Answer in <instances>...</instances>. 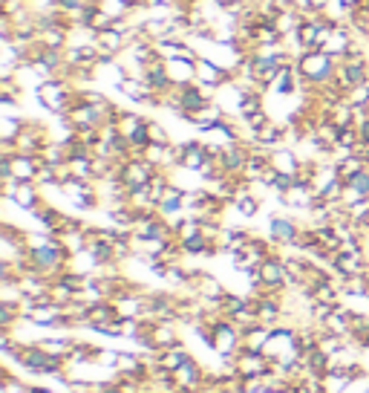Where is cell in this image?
<instances>
[{
  "instance_id": "obj_11",
  "label": "cell",
  "mask_w": 369,
  "mask_h": 393,
  "mask_svg": "<svg viewBox=\"0 0 369 393\" xmlns=\"http://www.w3.org/2000/svg\"><path fill=\"white\" fill-rule=\"evenodd\" d=\"M208 159H211V151H208V145L202 139L182 142V168L185 171H190V174H200Z\"/></svg>"
},
{
  "instance_id": "obj_6",
  "label": "cell",
  "mask_w": 369,
  "mask_h": 393,
  "mask_svg": "<svg viewBox=\"0 0 369 393\" xmlns=\"http://www.w3.org/2000/svg\"><path fill=\"white\" fill-rule=\"evenodd\" d=\"M303 226L298 223L294 217H286V214H274L272 220H268V237H272L280 249H288V246L298 243Z\"/></svg>"
},
{
  "instance_id": "obj_1",
  "label": "cell",
  "mask_w": 369,
  "mask_h": 393,
  "mask_svg": "<svg viewBox=\"0 0 369 393\" xmlns=\"http://www.w3.org/2000/svg\"><path fill=\"white\" fill-rule=\"evenodd\" d=\"M337 67H340V61L326 55L323 49H309V53L298 55V76L306 84H312L314 90L332 84L335 76H337Z\"/></svg>"
},
{
  "instance_id": "obj_9",
  "label": "cell",
  "mask_w": 369,
  "mask_h": 393,
  "mask_svg": "<svg viewBox=\"0 0 369 393\" xmlns=\"http://www.w3.org/2000/svg\"><path fill=\"white\" fill-rule=\"evenodd\" d=\"M237 367L242 379H254V376H265L274 367V361L268 359L265 353H251V350H239L237 356Z\"/></svg>"
},
{
  "instance_id": "obj_14",
  "label": "cell",
  "mask_w": 369,
  "mask_h": 393,
  "mask_svg": "<svg viewBox=\"0 0 369 393\" xmlns=\"http://www.w3.org/2000/svg\"><path fill=\"white\" fill-rule=\"evenodd\" d=\"M38 344L46 350V356L67 361V359H69V353L76 350V335H67V333H46Z\"/></svg>"
},
{
  "instance_id": "obj_21",
  "label": "cell",
  "mask_w": 369,
  "mask_h": 393,
  "mask_svg": "<svg viewBox=\"0 0 369 393\" xmlns=\"http://www.w3.org/2000/svg\"><path fill=\"white\" fill-rule=\"evenodd\" d=\"M283 142H286V128L283 125H277V121L272 119L265 128H260L257 131V145L260 147H265V151H274V147H283Z\"/></svg>"
},
{
  "instance_id": "obj_8",
  "label": "cell",
  "mask_w": 369,
  "mask_h": 393,
  "mask_svg": "<svg viewBox=\"0 0 369 393\" xmlns=\"http://www.w3.org/2000/svg\"><path fill=\"white\" fill-rule=\"evenodd\" d=\"M234 79V72L225 69L223 64H216L211 58H200L196 61V84L202 87H211V90H219L223 84H228Z\"/></svg>"
},
{
  "instance_id": "obj_25",
  "label": "cell",
  "mask_w": 369,
  "mask_h": 393,
  "mask_svg": "<svg viewBox=\"0 0 369 393\" xmlns=\"http://www.w3.org/2000/svg\"><path fill=\"white\" fill-rule=\"evenodd\" d=\"M335 168H337V177H340L343 182H349L352 177H358L361 171L366 168V159H363V156H349V159H343V162H337Z\"/></svg>"
},
{
  "instance_id": "obj_19",
  "label": "cell",
  "mask_w": 369,
  "mask_h": 393,
  "mask_svg": "<svg viewBox=\"0 0 369 393\" xmlns=\"http://www.w3.org/2000/svg\"><path fill=\"white\" fill-rule=\"evenodd\" d=\"M118 321V312L113 301H102V304H92L90 307V330L102 335L107 327H113Z\"/></svg>"
},
{
  "instance_id": "obj_23",
  "label": "cell",
  "mask_w": 369,
  "mask_h": 393,
  "mask_svg": "<svg viewBox=\"0 0 369 393\" xmlns=\"http://www.w3.org/2000/svg\"><path fill=\"white\" fill-rule=\"evenodd\" d=\"M349 387H352V376H349V371H343V367L329 371L323 376V393H347Z\"/></svg>"
},
{
  "instance_id": "obj_5",
  "label": "cell",
  "mask_w": 369,
  "mask_h": 393,
  "mask_svg": "<svg viewBox=\"0 0 369 393\" xmlns=\"http://www.w3.org/2000/svg\"><path fill=\"white\" fill-rule=\"evenodd\" d=\"M260 278H263V289H272V292H286L288 289V272H286L283 252L265 258L260 263Z\"/></svg>"
},
{
  "instance_id": "obj_10",
  "label": "cell",
  "mask_w": 369,
  "mask_h": 393,
  "mask_svg": "<svg viewBox=\"0 0 369 393\" xmlns=\"http://www.w3.org/2000/svg\"><path fill=\"white\" fill-rule=\"evenodd\" d=\"M280 203L286 206V208H291V211H312V206L317 203V194H314V188L312 185H303V182H294L286 194H280Z\"/></svg>"
},
{
  "instance_id": "obj_4",
  "label": "cell",
  "mask_w": 369,
  "mask_h": 393,
  "mask_svg": "<svg viewBox=\"0 0 369 393\" xmlns=\"http://www.w3.org/2000/svg\"><path fill=\"white\" fill-rule=\"evenodd\" d=\"M156 171H159L156 165H151L144 156H139V159H127V162H121L118 180L125 182V188H127V191H133V188H144V185H151V180H153Z\"/></svg>"
},
{
  "instance_id": "obj_27",
  "label": "cell",
  "mask_w": 369,
  "mask_h": 393,
  "mask_svg": "<svg viewBox=\"0 0 369 393\" xmlns=\"http://www.w3.org/2000/svg\"><path fill=\"white\" fill-rule=\"evenodd\" d=\"M23 125H27V119H18V116H4V121H0V139H9V142H15V139L23 133Z\"/></svg>"
},
{
  "instance_id": "obj_15",
  "label": "cell",
  "mask_w": 369,
  "mask_h": 393,
  "mask_svg": "<svg viewBox=\"0 0 369 393\" xmlns=\"http://www.w3.org/2000/svg\"><path fill=\"white\" fill-rule=\"evenodd\" d=\"M272 168L277 174H286V177H298L300 168H303V156H298V151H291V147H274L272 151Z\"/></svg>"
},
{
  "instance_id": "obj_32",
  "label": "cell",
  "mask_w": 369,
  "mask_h": 393,
  "mask_svg": "<svg viewBox=\"0 0 369 393\" xmlns=\"http://www.w3.org/2000/svg\"><path fill=\"white\" fill-rule=\"evenodd\" d=\"M343 341H347V338H337V335H329V333H323V335H321V344H317V350H321V353H326L329 359H335V356L340 353V347H343Z\"/></svg>"
},
{
  "instance_id": "obj_26",
  "label": "cell",
  "mask_w": 369,
  "mask_h": 393,
  "mask_svg": "<svg viewBox=\"0 0 369 393\" xmlns=\"http://www.w3.org/2000/svg\"><path fill=\"white\" fill-rule=\"evenodd\" d=\"M231 206H234V211H239V217L251 220V217H257V214H260L263 200H260V196H254V194H249V196H239V200H234Z\"/></svg>"
},
{
  "instance_id": "obj_24",
  "label": "cell",
  "mask_w": 369,
  "mask_h": 393,
  "mask_svg": "<svg viewBox=\"0 0 369 393\" xmlns=\"http://www.w3.org/2000/svg\"><path fill=\"white\" fill-rule=\"evenodd\" d=\"M249 307H254V304H251V298H249L245 292H228L225 298H223V312H225L228 318L239 315L242 309H249Z\"/></svg>"
},
{
  "instance_id": "obj_18",
  "label": "cell",
  "mask_w": 369,
  "mask_h": 393,
  "mask_svg": "<svg viewBox=\"0 0 369 393\" xmlns=\"http://www.w3.org/2000/svg\"><path fill=\"white\" fill-rule=\"evenodd\" d=\"M228 113L223 110V107H219L216 102H211L208 107H202V110H196V113H190L185 121H188V125H193L196 131H202V133H208V131H214L216 125H219V121H223Z\"/></svg>"
},
{
  "instance_id": "obj_30",
  "label": "cell",
  "mask_w": 369,
  "mask_h": 393,
  "mask_svg": "<svg viewBox=\"0 0 369 393\" xmlns=\"http://www.w3.org/2000/svg\"><path fill=\"white\" fill-rule=\"evenodd\" d=\"M20 301H23V292H20V284H18V281L0 284V304H15V307H20Z\"/></svg>"
},
{
  "instance_id": "obj_22",
  "label": "cell",
  "mask_w": 369,
  "mask_h": 393,
  "mask_svg": "<svg viewBox=\"0 0 369 393\" xmlns=\"http://www.w3.org/2000/svg\"><path fill=\"white\" fill-rule=\"evenodd\" d=\"M268 338H272V327H263L257 324L254 330H249L242 335V350H251V353H263L265 350V344Z\"/></svg>"
},
{
  "instance_id": "obj_17",
  "label": "cell",
  "mask_w": 369,
  "mask_h": 393,
  "mask_svg": "<svg viewBox=\"0 0 369 393\" xmlns=\"http://www.w3.org/2000/svg\"><path fill=\"white\" fill-rule=\"evenodd\" d=\"M6 203H15L20 211H29L32 214L43 203V191H41L38 182H18L15 196H12V200H6Z\"/></svg>"
},
{
  "instance_id": "obj_16",
  "label": "cell",
  "mask_w": 369,
  "mask_h": 393,
  "mask_svg": "<svg viewBox=\"0 0 369 393\" xmlns=\"http://www.w3.org/2000/svg\"><path fill=\"white\" fill-rule=\"evenodd\" d=\"M165 67H167V76H170V81H174V87L196 84V61H190V58H167Z\"/></svg>"
},
{
  "instance_id": "obj_31",
  "label": "cell",
  "mask_w": 369,
  "mask_h": 393,
  "mask_svg": "<svg viewBox=\"0 0 369 393\" xmlns=\"http://www.w3.org/2000/svg\"><path fill=\"white\" fill-rule=\"evenodd\" d=\"M49 295H53V304H58V307H67V304L76 301V292H72L64 281H53V289H49Z\"/></svg>"
},
{
  "instance_id": "obj_35",
  "label": "cell",
  "mask_w": 369,
  "mask_h": 393,
  "mask_svg": "<svg viewBox=\"0 0 369 393\" xmlns=\"http://www.w3.org/2000/svg\"><path fill=\"white\" fill-rule=\"evenodd\" d=\"M165 147H167V145H147L141 156H144L147 162H151V165H156V168L162 171V162H165Z\"/></svg>"
},
{
  "instance_id": "obj_7",
  "label": "cell",
  "mask_w": 369,
  "mask_h": 393,
  "mask_svg": "<svg viewBox=\"0 0 369 393\" xmlns=\"http://www.w3.org/2000/svg\"><path fill=\"white\" fill-rule=\"evenodd\" d=\"M0 162L9 165V177L18 182H35L38 171H41V156H29V154H15V156H0Z\"/></svg>"
},
{
  "instance_id": "obj_3",
  "label": "cell",
  "mask_w": 369,
  "mask_h": 393,
  "mask_svg": "<svg viewBox=\"0 0 369 393\" xmlns=\"http://www.w3.org/2000/svg\"><path fill=\"white\" fill-rule=\"evenodd\" d=\"M211 350H214L219 359L237 356V353L242 350V333L237 330V324L231 321V318H225V321L211 333Z\"/></svg>"
},
{
  "instance_id": "obj_20",
  "label": "cell",
  "mask_w": 369,
  "mask_h": 393,
  "mask_svg": "<svg viewBox=\"0 0 369 393\" xmlns=\"http://www.w3.org/2000/svg\"><path fill=\"white\" fill-rule=\"evenodd\" d=\"M144 125H147V119L139 116V113H133V110H121L118 119H116V131H118V136H121V139H127V142H130Z\"/></svg>"
},
{
  "instance_id": "obj_37",
  "label": "cell",
  "mask_w": 369,
  "mask_h": 393,
  "mask_svg": "<svg viewBox=\"0 0 369 393\" xmlns=\"http://www.w3.org/2000/svg\"><path fill=\"white\" fill-rule=\"evenodd\" d=\"M366 110H369V102H366Z\"/></svg>"
},
{
  "instance_id": "obj_36",
  "label": "cell",
  "mask_w": 369,
  "mask_h": 393,
  "mask_svg": "<svg viewBox=\"0 0 369 393\" xmlns=\"http://www.w3.org/2000/svg\"><path fill=\"white\" fill-rule=\"evenodd\" d=\"M329 4H332V0H303V6L312 9V12H317V15H323L329 9Z\"/></svg>"
},
{
  "instance_id": "obj_28",
  "label": "cell",
  "mask_w": 369,
  "mask_h": 393,
  "mask_svg": "<svg viewBox=\"0 0 369 393\" xmlns=\"http://www.w3.org/2000/svg\"><path fill=\"white\" fill-rule=\"evenodd\" d=\"M257 113H263V95L260 93H249L242 98V105H239V119H251V116H257Z\"/></svg>"
},
{
  "instance_id": "obj_33",
  "label": "cell",
  "mask_w": 369,
  "mask_h": 393,
  "mask_svg": "<svg viewBox=\"0 0 369 393\" xmlns=\"http://www.w3.org/2000/svg\"><path fill=\"white\" fill-rule=\"evenodd\" d=\"M118 335L136 341L141 335V321H139V318H118Z\"/></svg>"
},
{
  "instance_id": "obj_13",
  "label": "cell",
  "mask_w": 369,
  "mask_h": 393,
  "mask_svg": "<svg viewBox=\"0 0 369 393\" xmlns=\"http://www.w3.org/2000/svg\"><path fill=\"white\" fill-rule=\"evenodd\" d=\"M352 315H355L352 307L337 304V309L321 324V330L329 333V335H337V338H349V333H352Z\"/></svg>"
},
{
  "instance_id": "obj_34",
  "label": "cell",
  "mask_w": 369,
  "mask_h": 393,
  "mask_svg": "<svg viewBox=\"0 0 369 393\" xmlns=\"http://www.w3.org/2000/svg\"><path fill=\"white\" fill-rule=\"evenodd\" d=\"M347 102H349L352 107H366V102H369V79H366L363 84H358L355 90L347 93Z\"/></svg>"
},
{
  "instance_id": "obj_2",
  "label": "cell",
  "mask_w": 369,
  "mask_h": 393,
  "mask_svg": "<svg viewBox=\"0 0 369 393\" xmlns=\"http://www.w3.org/2000/svg\"><path fill=\"white\" fill-rule=\"evenodd\" d=\"M35 95H38V102L46 113H53V116H67L72 102H76V87H72L69 81L64 79H49V81H41L35 87Z\"/></svg>"
},
{
  "instance_id": "obj_29",
  "label": "cell",
  "mask_w": 369,
  "mask_h": 393,
  "mask_svg": "<svg viewBox=\"0 0 369 393\" xmlns=\"http://www.w3.org/2000/svg\"><path fill=\"white\" fill-rule=\"evenodd\" d=\"M147 136H151V145H170V131L156 119H147Z\"/></svg>"
},
{
  "instance_id": "obj_12",
  "label": "cell",
  "mask_w": 369,
  "mask_h": 393,
  "mask_svg": "<svg viewBox=\"0 0 369 393\" xmlns=\"http://www.w3.org/2000/svg\"><path fill=\"white\" fill-rule=\"evenodd\" d=\"M147 341L153 344V350H170V347H176V344H182V335H179V321H159L153 324L151 335H144Z\"/></svg>"
}]
</instances>
